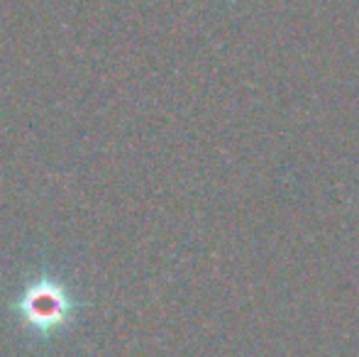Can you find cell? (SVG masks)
<instances>
[{
	"label": "cell",
	"mask_w": 359,
	"mask_h": 357,
	"mask_svg": "<svg viewBox=\"0 0 359 357\" xmlns=\"http://www.w3.org/2000/svg\"><path fill=\"white\" fill-rule=\"evenodd\" d=\"M15 311L29 333L49 338L72 323L74 299L57 279L42 276L20 294Z\"/></svg>",
	"instance_id": "1"
}]
</instances>
